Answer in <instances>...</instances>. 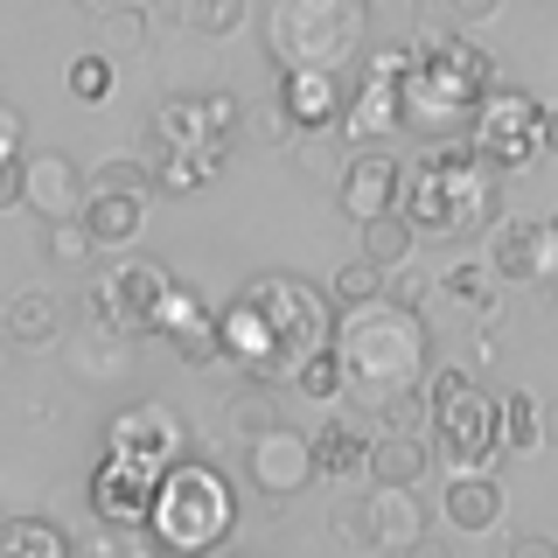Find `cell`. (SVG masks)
I'll list each match as a JSON object with an SVG mask.
<instances>
[{
	"label": "cell",
	"instance_id": "obj_1",
	"mask_svg": "<svg viewBox=\"0 0 558 558\" xmlns=\"http://www.w3.org/2000/svg\"><path fill=\"white\" fill-rule=\"evenodd\" d=\"M336 342V293L293 272H258L223 301V349L252 384H293L314 349Z\"/></svg>",
	"mask_w": 558,
	"mask_h": 558
},
{
	"label": "cell",
	"instance_id": "obj_2",
	"mask_svg": "<svg viewBox=\"0 0 558 558\" xmlns=\"http://www.w3.org/2000/svg\"><path fill=\"white\" fill-rule=\"evenodd\" d=\"M336 349H342V398L356 412H384L391 398L426 391L433 377V328L418 301H398V293L342 307Z\"/></svg>",
	"mask_w": 558,
	"mask_h": 558
},
{
	"label": "cell",
	"instance_id": "obj_3",
	"mask_svg": "<svg viewBox=\"0 0 558 558\" xmlns=\"http://www.w3.org/2000/svg\"><path fill=\"white\" fill-rule=\"evenodd\" d=\"M405 217L418 223V238L433 244H468L482 223H496L502 209V168L488 161L468 133L426 140V154L405 174Z\"/></svg>",
	"mask_w": 558,
	"mask_h": 558
},
{
	"label": "cell",
	"instance_id": "obj_4",
	"mask_svg": "<svg viewBox=\"0 0 558 558\" xmlns=\"http://www.w3.org/2000/svg\"><path fill=\"white\" fill-rule=\"evenodd\" d=\"M496 92V63H488L482 43L468 35H418L412 57H405V77H398V119L405 133L418 140H447V133H468L482 112V98Z\"/></svg>",
	"mask_w": 558,
	"mask_h": 558
},
{
	"label": "cell",
	"instance_id": "obj_5",
	"mask_svg": "<svg viewBox=\"0 0 558 558\" xmlns=\"http://www.w3.org/2000/svg\"><path fill=\"white\" fill-rule=\"evenodd\" d=\"M231 531H238V482L203 453H182L154 488V510L140 537L154 551H217L231 545Z\"/></svg>",
	"mask_w": 558,
	"mask_h": 558
},
{
	"label": "cell",
	"instance_id": "obj_6",
	"mask_svg": "<svg viewBox=\"0 0 558 558\" xmlns=\"http://www.w3.org/2000/svg\"><path fill=\"white\" fill-rule=\"evenodd\" d=\"M371 49V0H266L272 70H356Z\"/></svg>",
	"mask_w": 558,
	"mask_h": 558
},
{
	"label": "cell",
	"instance_id": "obj_7",
	"mask_svg": "<svg viewBox=\"0 0 558 558\" xmlns=\"http://www.w3.org/2000/svg\"><path fill=\"white\" fill-rule=\"evenodd\" d=\"M203 301L182 287L168 266H154V258H126V266H112L92 287V322L98 336H168L182 314H196Z\"/></svg>",
	"mask_w": 558,
	"mask_h": 558
},
{
	"label": "cell",
	"instance_id": "obj_8",
	"mask_svg": "<svg viewBox=\"0 0 558 558\" xmlns=\"http://www.w3.org/2000/svg\"><path fill=\"white\" fill-rule=\"evenodd\" d=\"M426 433L440 447L447 475H468V468H488L502 453L496 440V391H482L475 371H433L426 377Z\"/></svg>",
	"mask_w": 558,
	"mask_h": 558
},
{
	"label": "cell",
	"instance_id": "obj_9",
	"mask_svg": "<svg viewBox=\"0 0 558 558\" xmlns=\"http://www.w3.org/2000/svg\"><path fill=\"white\" fill-rule=\"evenodd\" d=\"M244 126L238 92H168L147 119L154 154H209V161H231Z\"/></svg>",
	"mask_w": 558,
	"mask_h": 558
},
{
	"label": "cell",
	"instance_id": "obj_10",
	"mask_svg": "<svg viewBox=\"0 0 558 558\" xmlns=\"http://www.w3.org/2000/svg\"><path fill=\"white\" fill-rule=\"evenodd\" d=\"M537 119H545V105H537L531 92H517V84H496V92L482 98L475 126H468V140L496 161L502 174H523L545 161V140H537Z\"/></svg>",
	"mask_w": 558,
	"mask_h": 558
},
{
	"label": "cell",
	"instance_id": "obj_11",
	"mask_svg": "<svg viewBox=\"0 0 558 558\" xmlns=\"http://www.w3.org/2000/svg\"><path fill=\"white\" fill-rule=\"evenodd\" d=\"M244 482L266 496V510H287L293 496H307V488L322 482V468H314V433H293L287 418H279L258 440H244Z\"/></svg>",
	"mask_w": 558,
	"mask_h": 558
},
{
	"label": "cell",
	"instance_id": "obj_12",
	"mask_svg": "<svg viewBox=\"0 0 558 558\" xmlns=\"http://www.w3.org/2000/svg\"><path fill=\"white\" fill-rule=\"evenodd\" d=\"M349 537H363V545L377 551H418L433 531V502H418V482H371V496H363V510L342 523Z\"/></svg>",
	"mask_w": 558,
	"mask_h": 558
},
{
	"label": "cell",
	"instance_id": "obj_13",
	"mask_svg": "<svg viewBox=\"0 0 558 558\" xmlns=\"http://www.w3.org/2000/svg\"><path fill=\"white\" fill-rule=\"evenodd\" d=\"M405 174H412V161H398L384 140H377V147H356L349 168H342V182H336L342 217L371 223V217H384V209H398V203H405Z\"/></svg>",
	"mask_w": 558,
	"mask_h": 558
},
{
	"label": "cell",
	"instance_id": "obj_14",
	"mask_svg": "<svg viewBox=\"0 0 558 558\" xmlns=\"http://www.w3.org/2000/svg\"><path fill=\"white\" fill-rule=\"evenodd\" d=\"M154 488H161V468L133 461V453H112L92 468V510L98 523H119V531H147V510H154Z\"/></svg>",
	"mask_w": 558,
	"mask_h": 558
},
{
	"label": "cell",
	"instance_id": "obj_15",
	"mask_svg": "<svg viewBox=\"0 0 558 558\" xmlns=\"http://www.w3.org/2000/svg\"><path fill=\"white\" fill-rule=\"evenodd\" d=\"M105 447L112 453H133V461H147V468H168L189 453V426H182V412L161 405V398H147V405H133V412H119L112 426H105Z\"/></svg>",
	"mask_w": 558,
	"mask_h": 558
},
{
	"label": "cell",
	"instance_id": "obj_16",
	"mask_svg": "<svg viewBox=\"0 0 558 558\" xmlns=\"http://www.w3.org/2000/svg\"><path fill=\"white\" fill-rule=\"evenodd\" d=\"M272 98L293 112V126H342V98H349V70H272Z\"/></svg>",
	"mask_w": 558,
	"mask_h": 558
},
{
	"label": "cell",
	"instance_id": "obj_17",
	"mask_svg": "<svg viewBox=\"0 0 558 558\" xmlns=\"http://www.w3.org/2000/svg\"><path fill=\"white\" fill-rule=\"evenodd\" d=\"M84 196H92V182H84V168L70 161L63 147H43L28 154V189H22V209H35V217H77Z\"/></svg>",
	"mask_w": 558,
	"mask_h": 558
},
{
	"label": "cell",
	"instance_id": "obj_18",
	"mask_svg": "<svg viewBox=\"0 0 558 558\" xmlns=\"http://www.w3.org/2000/svg\"><path fill=\"white\" fill-rule=\"evenodd\" d=\"M502 510H510V496H502V482L488 475V468L447 475V496H440V517H447V531H461V537H488V531L502 523Z\"/></svg>",
	"mask_w": 558,
	"mask_h": 558
},
{
	"label": "cell",
	"instance_id": "obj_19",
	"mask_svg": "<svg viewBox=\"0 0 558 558\" xmlns=\"http://www.w3.org/2000/svg\"><path fill=\"white\" fill-rule=\"evenodd\" d=\"M63 301L49 287H28V293H14L8 307H0V342L8 349H57L63 342Z\"/></svg>",
	"mask_w": 558,
	"mask_h": 558
},
{
	"label": "cell",
	"instance_id": "obj_20",
	"mask_svg": "<svg viewBox=\"0 0 558 558\" xmlns=\"http://www.w3.org/2000/svg\"><path fill=\"white\" fill-rule=\"evenodd\" d=\"M433 475V433L384 426L371 433V482H426Z\"/></svg>",
	"mask_w": 558,
	"mask_h": 558
},
{
	"label": "cell",
	"instance_id": "obj_21",
	"mask_svg": "<svg viewBox=\"0 0 558 558\" xmlns=\"http://www.w3.org/2000/svg\"><path fill=\"white\" fill-rule=\"evenodd\" d=\"M314 468H322V482H356L371 475V433L356 426V418H322L314 426Z\"/></svg>",
	"mask_w": 558,
	"mask_h": 558
},
{
	"label": "cell",
	"instance_id": "obj_22",
	"mask_svg": "<svg viewBox=\"0 0 558 558\" xmlns=\"http://www.w3.org/2000/svg\"><path fill=\"white\" fill-rule=\"evenodd\" d=\"M77 217L92 223L98 252H119V244H133L140 223H147V196H140V189H92Z\"/></svg>",
	"mask_w": 558,
	"mask_h": 558
},
{
	"label": "cell",
	"instance_id": "obj_23",
	"mask_svg": "<svg viewBox=\"0 0 558 558\" xmlns=\"http://www.w3.org/2000/svg\"><path fill=\"white\" fill-rule=\"evenodd\" d=\"M77 551V537L57 517H0V558H63Z\"/></svg>",
	"mask_w": 558,
	"mask_h": 558
},
{
	"label": "cell",
	"instance_id": "obj_24",
	"mask_svg": "<svg viewBox=\"0 0 558 558\" xmlns=\"http://www.w3.org/2000/svg\"><path fill=\"white\" fill-rule=\"evenodd\" d=\"M537 238H545V223H537V217H502L496 223V244H488L496 279H537Z\"/></svg>",
	"mask_w": 558,
	"mask_h": 558
},
{
	"label": "cell",
	"instance_id": "obj_25",
	"mask_svg": "<svg viewBox=\"0 0 558 558\" xmlns=\"http://www.w3.org/2000/svg\"><path fill=\"white\" fill-rule=\"evenodd\" d=\"M418 244H426V238H418V223L405 217V209H384V217L363 223V252H371L384 272H405L418 258Z\"/></svg>",
	"mask_w": 558,
	"mask_h": 558
},
{
	"label": "cell",
	"instance_id": "obj_26",
	"mask_svg": "<svg viewBox=\"0 0 558 558\" xmlns=\"http://www.w3.org/2000/svg\"><path fill=\"white\" fill-rule=\"evenodd\" d=\"M496 440L502 453H545V426H537V391L496 398Z\"/></svg>",
	"mask_w": 558,
	"mask_h": 558
},
{
	"label": "cell",
	"instance_id": "obj_27",
	"mask_svg": "<svg viewBox=\"0 0 558 558\" xmlns=\"http://www.w3.org/2000/svg\"><path fill=\"white\" fill-rule=\"evenodd\" d=\"M35 252L49 258V266H92L98 258V238L84 217H49L43 231H35Z\"/></svg>",
	"mask_w": 558,
	"mask_h": 558
},
{
	"label": "cell",
	"instance_id": "obj_28",
	"mask_svg": "<svg viewBox=\"0 0 558 558\" xmlns=\"http://www.w3.org/2000/svg\"><path fill=\"white\" fill-rule=\"evenodd\" d=\"M328 293H336V307L384 301V293H391V272H384L371 252H356V258H342V266H336V279H328Z\"/></svg>",
	"mask_w": 558,
	"mask_h": 558
},
{
	"label": "cell",
	"instance_id": "obj_29",
	"mask_svg": "<svg viewBox=\"0 0 558 558\" xmlns=\"http://www.w3.org/2000/svg\"><path fill=\"white\" fill-rule=\"evenodd\" d=\"M182 22H189V35H203V43H231V35L252 22V0H189Z\"/></svg>",
	"mask_w": 558,
	"mask_h": 558
},
{
	"label": "cell",
	"instance_id": "obj_30",
	"mask_svg": "<svg viewBox=\"0 0 558 558\" xmlns=\"http://www.w3.org/2000/svg\"><path fill=\"white\" fill-rule=\"evenodd\" d=\"M293 398H314V405H328V398H342V349L328 342V349H314V356L293 371V384H287Z\"/></svg>",
	"mask_w": 558,
	"mask_h": 558
},
{
	"label": "cell",
	"instance_id": "obj_31",
	"mask_svg": "<svg viewBox=\"0 0 558 558\" xmlns=\"http://www.w3.org/2000/svg\"><path fill=\"white\" fill-rule=\"evenodd\" d=\"M147 14H140V0H126V8H112V14H98V49L105 57H140L147 49Z\"/></svg>",
	"mask_w": 558,
	"mask_h": 558
},
{
	"label": "cell",
	"instance_id": "obj_32",
	"mask_svg": "<svg viewBox=\"0 0 558 558\" xmlns=\"http://www.w3.org/2000/svg\"><path fill=\"white\" fill-rule=\"evenodd\" d=\"M223 426H231L238 440H258L266 426H279V398L266 391V384H258V391H238L231 412H223Z\"/></svg>",
	"mask_w": 558,
	"mask_h": 558
},
{
	"label": "cell",
	"instance_id": "obj_33",
	"mask_svg": "<svg viewBox=\"0 0 558 558\" xmlns=\"http://www.w3.org/2000/svg\"><path fill=\"white\" fill-rule=\"evenodd\" d=\"M112 63L119 57H105V49H92V57H77V63H70V98H77V105H98V98H112Z\"/></svg>",
	"mask_w": 558,
	"mask_h": 558
},
{
	"label": "cell",
	"instance_id": "obj_34",
	"mask_svg": "<svg viewBox=\"0 0 558 558\" xmlns=\"http://www.w3.org/2000/svg\"><path fill=\"white\" fill-rule=\"evenodd\" d=\"M92 189H140V196H154V161H140V154H112V161H98Z\"/></svg>",
	"mask_w": 558,
	"mask_h": 558
},
{
	"label": "cell",
	"instance_id": "obj_35",
	"mask_svg": "<svg viewBox=\"0 0 558 558\" xmlns=\"http://www.w3.org/2000/svg\"><path fill=\"white\" fill-rule=\"evenodd\" d=\"M440 287L453 301H488V293H496V266H488V258H461V266L440 272Z\"/></svg>",
	"mask_w": 558,
	"mask_h": 558
},
{
	"label": "cell",
	"instance_id": "obj_36",
	"mask_svg": "<svg viewBox=\"0 0 558 558\" xmlns=\"http://www.w3.org/2000/svg\"><path fill=\"white\" fill-rule=\"evenodd\" d=\"M252 140H258V147H293L301 126H293V112L279 98H266V105H258V119H252Z\"/></svg>",
	"mask_w": 558,
	"mask_h": 558
},
{
	"label": "cell",
	"instance_id": "obj_37",
	"mask_svg": "<svg viewBox=\"0 0 558 558\" xmlns=\"http://www.w3.org/2000/svg\"><path fill=\"white\" fill-rule=\"evenodd\" d=\"M28 189V154H0V209H22Z\"/></svg>",
	"mask_w": 558,
	"mask_h": 558
},
{
	"label": "cell",
	"instance_id": "obj_38",
	"mask_svg": "<svg viewBox=\"0 0 558 558\" xmlns=\"http://www.w3.org/2000/svg\"><path fill=\"white\" fill-rule=\"evenodd\" d=\"M440 8H447L453 28H482V22H496V14H502V0H440Z\"/></svg>",
	"mask_w": 558,
	"mask_h": 558
},
{
	"label": "cell",
	"instance_id": "obj_39",
	"mask_svg": "<svg viewBox=\"0 0 558 558\" xmlns=\"http://www.w3.org/2000/svg\"><path fill=\"white\" fill-rule=\"evenodd\" d=\"M0 154H28V119L14 98H0Z\"/></svg>",
	"mask_w": 558,
	"mask_h": 558
},
{
	"label": "cell",
	"instance_id": "obj_40",
	"mask_svg": "<svg viewBox=\"0 0 558 558\" xmlns=\"http://www.w3.org/2000/svg\"><path fill=\"white\" fill-rule=\"evenodd\" d=\"M537 287H558V223L545 217V238H537Z\"/></svg>",
	"mask_w": 558,
	"mask_h": 558
},
{
	"label": "cell",
	"instance_id": "obj_41",
	"mask_svg": "<svg viewBox=\"0 0 558 558\" xmlns=\"http://www.w3.org/2000/svg\"><path fill=\"white\" fill-rule=\"evenodd\" d=\"M537 140H545V161H558V105H545V119H537Z\"/></svg>",
	"mask_w": 558,
	"mask_h": 558
},
{
	"label": "cell",
	"instance_id": "obj_42",
	"mask_svg": "<svg viewBox=\"0 0 558 558\" xmlns=\"http://www.w3.org/2000/svg\"><path fill=\"white\" fill-rule=\"evenodd\" d=\"M537 426H545V447H558V398H537Z\"/></svg>",
	"mask_w": 558,
	"mask_h": 558
},
{
	"label": "cell",
	"instance_id": "obj_43",
	"mask_svg": "<svg viewBox=\"0 0 558 558\" xmlns=\"http://www.w3.org/2000/svg\"><path fill=\"white\" fill-rule=\"evenodd\" d=\"M510 551H517V558H558V545H551V537H517Z\"/></svg>",
	"mask_w": 558,
	"mask_h": 558
},
{
	"label": "cell",
	"instance_id": "obj_44",
	"mask_svg": "<svg viewBox=\"0 0 558 558\" xmlns=\"http://www.w3.org/2000/svg\"><path fill=\"white\" fill-rule=\"evenodd\" d=\"M77 8H92V14H112V8H126V0H77Z\"/></svg>",
	"mask_w": 558,
	"mask_h": 558
},
{
	"label": "cell",
	"instance_id": "obj_45",
	"mask_svg": "<svg viewBox=\"0 0 558 558\" xmlns=\"http://www.w3.org/2000/svg\"><path fill=\"white\" fill-rule=\"evenodd\" d=\"M551 223H558V209H551Z\"/></svg>",
	"mask_w": 558,
	"mask_h": 558
}]
</instances>
